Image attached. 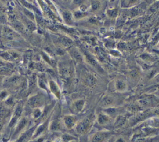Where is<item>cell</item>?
<instances>
[{
    "label": "cell",
    "instance_id": "obj_1",
    "mask_svg": "<svg viewBox=\"0 0 159 142\" xmlns=\"http://www.w3.org/2000/svg\"><path fill=\"white\" fill-rule=\"evenodd\" d=\"M93 125V120L90 117H85L79 121H77L75 127L76 132L80 134L84 135L90 130Z\"/></svg>",
    "mask_w": 159,
    "mask_h": 142
},
{
    "label": "cell",
    "instance_id": "obj_2",
    "mask_svg": "<svg viewBox=\"0 0 159 142\" xmlns=\"http://www.w3.org/2000/svg\"><path fill=\"white\" fill-rule=\"evenodd\" d=\"M20 35L13 28L4 25L1 29V38L5 42H11L19 38Z\"/></svg>",
    "mask_w": 159,
    "mask_h": 142
},
{
    "label": "cell",
    "instance_id": "obj_3",
    "mask_svg": "<svg viewBox=\"0 0 159 142\" xmlns=\"http://www.w3.org/2000/svg\"><path fill=\"white\" fill-rule=\"evenodd\" d=\"M112 136L110 131H99L95 133L91 137V142H106Z\"/></svg>",
    "mask_w": 159,
    "mask_h": 142
},
{
    "label": "cell",
    "instance_id": "obj_4",
    "mask_svg": "<svg viewBox=\"0 0 159 142\" xmlns=\"http://www.w3.org/2000/svg\"><path fill=\"white\" fill-rule=\"evenodd\" d=\"M85 105V101L82 99H77L74 101L70 106V109L74 114H78L81 113L84 109Z\"/></svg>",
    "mask_w": 159,
    "mask_h": 142
},
{
    "label": "cell",
    "instance_id": "obj_5",
    "mask_svg": "<svg viewBox=\"0 0 159 142\" xmlns=\"http://www.w3.org/2000/svg\"><path fill=\"white\" fill-rule=\"evenodd\" d=\"M63 125L67 129L71 130L75 128L77 123V118L73 115H66L62 118Z\"/></svg>",
    "mask_w": 159,
    "mask_h": 142
},
{
    "label": "cell",
    "instance_id": "obj_6",
    "mask_svg": "<svg viewBox=\"0 0 159 142\" xmlns=\"http://www.w3.org/2000/svg\"><path fill=\"white\" fill-rule=\"evenodd\" d=\"M44 102V97L41 95H35L31 97L28 100V104L32 109L40 108Z\"/></svg>",
    "mask_w": 159,
    "mask_h": 142
},
{
    "label": "cell",
    "instance_id": "obj_7",
    "mask_svg": "<svg viewBox=\"0 0 159 142\" xmlns=\"http://www.w3.org/2000/svg\"><path fill=\"white\" fill-rule=\"evenodd\" d=\"M96 121L99 125H107L113 121V118L104 112H100L96 117Z\"/></svg>",
    "mask_w": 159,
    "mask_h": 142
},
{
    "label": "cell",
    "instance_id": "obj_8",
    "mask_svg": "<svg viewBox=\"0 0 159 142\" xmlns=\"http://www.w3.org/2000/svg\"><path fill=\"white\" fill-rule=\"evenodd\" d=\"M60 74L63 77H70L73 73V69L70 65L67 64H63L61 65L59 69Z\"/></svg>",
    "mask_w": 159,
    "mask_h": 142
},
{
    "label": "cell",
    "instance_id": "obj_9",
    "mask_svg": "<svg viewBox=\"0 0 159 142\" xmlns=\"http://www.w3.org/2000/svg\"><path fill=\"white\" fill-rule=\"evenodd\" d=\"M115 103V99L110 95L104 96L101 100V106L104 109L114 107Z\"/></svg>",
    "mask_w": 159,
    "mask_h": 142
},
{
    "label": "cell",
    "instance_id": "obj_10",
    "mask_svg": "<svg viewBox=\"0 0 159 142\" xmlns=\"http://www.w3.org/2000/svg\"><path fill=\"white\" fill-rule=\"evenodd\" d=\"M49 89L51 91V92L56 97L57 99H60L61 96V93H60V88L58 85L56 83V82H54L52 80H49Z\"/></svg>",
    "mask_w": 159,
    "mask_h": 142
},
{
    "label": "cell",
    "instance_id": "obj_11",
    "mask_svg": "<svg viewBox=\"0 0 159 142\" xmlns=\"http://www.w3.org/2000/svg\"><path fill=\"white\" fill-rule=\"evenodd\" d=\"M22 112H23L22 106L21 105H18L17 107L16 108V110H14L13 118H12V119L10 121V123H9V126H13L14 124L17 123V122L18 121L19 118L21 115Z\"/></svg>",
    "mask_w": 159,
    "mask_h": 142
},
{
    "label": "cell",
    "instance_id": "obj_12",
    "mask_svg": "<svg viewBox=\"0 0 159 142\" xmlns=\"http://www.w3.org/2000/svg\"><path fill=\"white\" fill-rule=\"evenodd\" d=\"M114 87L116 91L119 92H122L127 89V84L124 80L118 79L115 80Z\"/></svg>",
    "mask_w": 159,
    "mask_h": 142
},
{
    "label": "cell",
    "instance_id": "obj_13",
    "mask_svg": "<svg viewBox=\"0 0 159 142\" xmlns=\"http://www.w3.org/2000/svg\"><path fill=\"white\" fill-rule=\"evenodd\" d=\"M28 123H29L28 119L26 117L22 118L20 120H18V121L17 123L16 128L15 130V134H17L23 131L24 129L26 128V127L27 126Z\"/></svg>",
    "mask_w": 159,
    "mask_h": 142
},
{
    "label": "cell",
    "instance_id": "obj_14",
    "mask_svg": "<svg viewBox=\"0 0 159 142\" xmlns=\"http://www.w3.org/2000/svg\"><path fill=\"white\" fill-rule=\"evenodd\" d=\"M35 129H36V127H32L31 129H29L28 130L25 132L22 135V136L20 138L18 141L19 142H25V141H27L29 138H31V137H32L33 136Z\"/></svg>",
    "mask_w": 159,
    "mask_h": 142
},
{
    "label": "cell",
    "instance_id": "obj_15",
    "mask_svg": "<svg viewBox=\"0 0 159 142\" xmlns=\"http://www.w3.org/2000/svg\"><path fill=\"white\" fill-rule=\"evenodd\" d=\"M96 78L91 74H88L85 76L84 82L88 86H93L96 83Z\"/></svg>",
    "mask_w": 159,
    "mask_h": 142
},
{
    "label": "cell",
    "instance_id": "obj_16",
    "mask_svg": "<svg viewBox=\"0 0 159 142\" xmlns=\"http://www.w3.org/2000/svg\"><path fill=\"white\" fill-rule=\"evenodd\" d=\"M126 121V118L125 117L122 116V115H119L116 118L114 123V126L116 128H120L125 123Z\"/></svg>",
    "mask_w": 159,
    "mask_h": 142
},
{
    "label": "cell",
    "instance_id": "obj_17",
    "mask_svg": "<svg viewBox=\"0 0 159 142\" xmlns=\"http://www.w3.org/2000/svg\"><path fill=\"white\" fill-rule=\"evenodd\" d=\"M86 58L87 61H88V62H89V63H90L92 65H93L94 67H95L97 70H101V69L100 68V66L99 65V64H98V62H96V61L92 56H90V55H89V54H87L86 56Z\"/></svg>",
    "mask_w": 159,
    "mask_h": 142
},
{
    "label": "cell",
    "instance_id": "obj_18",
    "mask_svg": "<svg viewBox=\"0 0 159 142\" xmlns=\"http://www.w3.org/2000/svg\"><path fill=\"white\" fill-rule=\"evenodd\" d=\"M101 7V2L99 0H93L91 5V8L92 11H96L98 10Z\"/></svg>",
    "mask_w": 159,
    "mask_h": 142
},
{
    "label": "cell",
    "instance_id": "obj_19",
    "mask_svg": "<svg viewBox=\"0 0 159 142\" xmlns=\"http://www.w3.org/2000/svg\"><path fill=\"white\" fill-rule=\"evenodd\" d=\"M42 114V112L41 109V107L34 109V112L32 113V115L35 119H38L39 118H40L41 117Z\"/></svg>",
    "mask_w": 159,
    "mask_h": 142
},
{
    "label": "cell",
    "instance_id": "obj_20",
    "mask_svg": "<svg viewBox=\"0 0 159 142\" xmlns=\"http://www.w3.org/2000/svg\"><path fill=\"white\" fill-rule=\"evenodd\" d=\"M118 11L117 9H109L107 12L108 15L111 17H116L117 16Z\"/></svg>",
    "mask_w": 159,
    "mask_h": 142
},
{
    "label": "cell",
    "instance_id": "obj_21",
    "mask_svg": "<svg viewBox=\"0 0 159 142\" xmlns=\"http://www.w3.org/2000/svg\"><path fill=\"white\" fill-rule=\"evenodd\" d=\"M139 0H124V4L127 6H132L136 4Z\"/></svg>",
    "mask_w": 159,
    "mask_h": 142
},
{
    "label": "cell",
    "instance_id": "obj_22",
    "mask_svg": "<svg viewBox=\"0 0 159 142\" xmlns=\"http://www.w3.org/2000/svg\"><path fill=\"white\" fill-rule=\"evenodd\" d=\"M8 97V93L6 90H3V91L0 92V99L4 100Z\"/></svg>",
    "mask_w": 159,
    "mask_h": 142
},
{
    "label": "cell",
    "instance_id": "obj_23",
    "mask_svg": "<svg viewBox=\"0 0 159 142\" xmlns=\"http://www.w3.org/2000/svg\"><path fill=\"white\" fill-rule=\"evenodd\" d=\"M85 2V0H73V3L74 4H75V5H77V6H83L85 5H83Z\"/></svg>",
    "mask_w": 159,
    "mask_h": 142
},
{
    "label": "cell",
    "instance_id": "obj_24",
    "mask_svg": "<svg viewBox=\"0 0 159 142\" xmlns=\"http://www.w3.org/2000/svg\"><path fill=\"white\" fill-rule=\"evenodd\" d=\"M114 142H126V139L125 136H120L116 138Z\"/></svg>",
    "mask_w": 159,
    "mask_h": 142
},
{
    "label": "cell",
    "instance_id": "obj_25",
    "mask_svg": "<svg viewBox=\"0 0 159 142\" xmlns=\"http://www.w3.org/2000/svg\"><path fill=\"white\" fill-rule=\"evenodd\" d=\"M108 1H109V2H113L115 1V0H108Z\"/></svg>",
    "mask_w": 159,
    "mask_h": 142
},
{
    "label": "cell",
    "instance_id": "obj_26",
    "mask_svg": "<svg viewBox=\"0 0 159 142\" xmlns=\"http://www.w3.org/2000/svg\"><path fill=\"white\" fill-rule=\"evenodd\" d=\"M0 1L2 2H5V0H0Z\"/></svg>",
    "mask_w": 159,
    "mask_h": 142
},
{
    "label": "cell",
    "instance_id": "obj_27",
    "mask_svg": "<svg viewBox=\"0 0 159 142\" xmlns=\"http://www.w3.org/2000/svg\"><path fill=\"white\" fill-rule=\"evenodd\" d=\"M28 1H29V2H32V0H28Z\"/></svg>",
    "mask_w": 159,
    "mask_h": 142
}]
</instances>
